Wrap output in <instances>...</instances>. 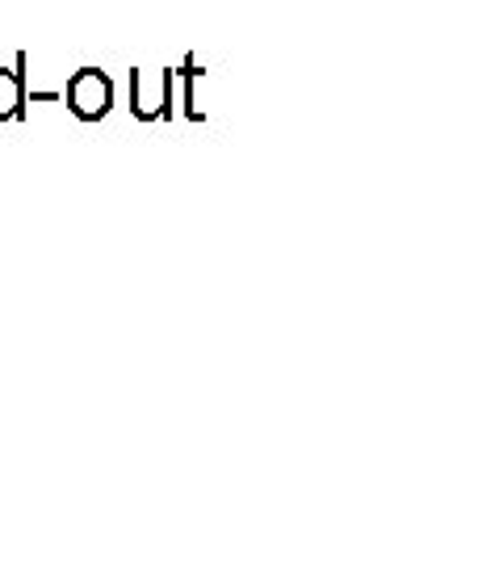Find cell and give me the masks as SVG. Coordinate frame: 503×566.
I'll return each instance as SVG.
<instances>
[{"label":"cell","instance_id":"6da1fadb","mask_svg":"<svg viewBox=\"0 0 503 566\" xmlns=\"http://www.w3.org/2000/svg\"><path fill=\"white\" fill-rule=\"evenodd\" d=\"M67 102H72V109H76V118L93 122V118H101V114L109 109V102H114V88H109V81H105L101 72L84 67L81 76L67 84Z\"/></svg>","mask_w":503,"mask_h":566},{"label":"cell","instance_id":"7a4b0ae2","mask_svg":"<svg viewBox=\"0 0 503 566\" xmlns=\"http://www.w3.org/2000/svg\"><path fill=\"white\" fill-rule=\"evenodd\" d=\"M21 114V76L18 72H0V118H18Z\"/></svg>","mask_w":503,"mask_h":566}]
</instances>
